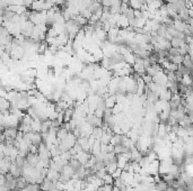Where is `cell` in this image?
<instances>
[{"label":"cell","instance_id":"obj_4","mask_svg":"<svg viewBox=\"0 0 193 191\" xmlns=\"http://www.w3.org/2000/svg\"><path fill=\"white\" fill-rule=\"evenodd\" d=\"M102 8V6H101V3H98V2H96V1H93L91 2V5L89 6V8H88V10H89L91 13H95L97 10H100Z\"/></svg>","mask_w":193,"mask_h":191},{"label":"cell","instance_id":"obj_11","mask_svg":"<svg viewBox=\"0 0 193 191\" xmlns=\"http://www.w3.org/2000/svg\"><path fill=\"white\" fill-rule=\"evenodd\" d=\"M129 1L130 0H121V2H123V3H129Z\"/></svg>","mask_w":193,"mask_h":191},{"label":"cell","instance_id":"obj_8","mask_svg":"<svg viewBox=\"0 0 193 191\" xmlns=\"http://www.w3.org/2000/svg\"><path fill=\"white\" fill-rule=\"evenodd\" d=\"M128 9H129V3L121 2V5H120V13H124Z\"/></svg>","mask_w":193,"mask_h":191},{"label":"cell","instance_id":"obj_10","mask_svg":"<svg viewBox=\"0 0 193 191\" xmlns=\"http://www.w3.org/2000/svg\"><path fill=\"white\" fill-rule=\"evenodd\" d=\"M134 18H137V19L142 18V11L140 9H134Z\"/></svg>","mask_w":193,"mask_h":191},{"label":"cell","instance_id":"obj_2","mask_svg":"<svg viewBox=\"0 0 193 191\" xmlns=\"http://www.w3.org/2000/svg\"><path fill=\"white\" fill-rule=\"evenodd\" d=\"M182 64H183L184 66H186V67H189V69H191V70H192V67H193L192 57H191L189 54L183 55V61H182Z\"/></svg>","mask_w":193,"mask_h":191},{"label":"cell","instance_id":"obj_6","mask_svg":"<svg viewBox=\"0 0 193 191\" xmlns=\"http://www.w3.org/2000/svg\"><path fill=\"white\" fill-rule=\"evenodd\" d=\"M127 19H132V18H134V9H132L131 7H129V9L125 11L124 13H122Z\"/></svg>","mask_w":193,"mask_h":191},{"label":"cell","instance_id":"obj_9","mask_svg":"<svg viewBox=\"0 0 193 191\" xmlns=\"http://www.w3.org/2000/svg\"><path fill=\"white\" fill-rule=\"evenodd\" d=\"M111 5H112V0H102V2H101V6H102V7H107V8H110Z\"/></svg>","mask_w":193,"mask_h":191},{"label":"cell","instance_id":"obj_7","mask_svg":"<svg viewBox=\"0 0 193 191\" xmlns=\"http://www.w3.org/2000/svg\"><path fill=\"white\" fill-rule=\"evenodd\" d=\"M167 53H168V56L173 57V56H175V55H179V49L170 47V49H168L167 50Z\"/></svg>","mask_w":193,"mask_h":191},{"label":"cell","instance_id":"obj_1","mask_svg":"<svg viewBox=\"0 0 193 191\" xmlns=\"http://www.w3.org/2000/svg\"><path fill=\"white\" fill-rule=\"evenodd\" d=\"M173 27L177 30V32H181V33H183L189 26L186 25L185 23H183V22H181V20H174L173 22Z\"/></svg>","mask_w":193,"mask_h":191},{"label":"cell","instance_id":"obj_5","mask_svg":"<svg viewBox=\"0 0 193 191\" xmlns=\"http://www.w3.org/2000/svg\"><path fill=\"white\" fill-rule=\"evenodd\" d=\"M182 61H183V56L182 55H175V56H173V57H170V62L174 64H176V65H180L182 64Z\"/></svg>","mask_w":193,"mask_h":191},{"label":"cell","instance_id":"obj_3","mask_svg":"<svg viewBox=\"0 0 193 191\" xmlns=\"http://www.w3.org/2000/svg\"><path fill=\"white\" fill-rule=\"evenodd\" d=\"M183 39H181V38H177V37H172L170 38V40H169V43H170V46L172 47H175V49H179L181 45L183 44Z\"/></svg>","mask_w":193,"mask_h":191}]
</instances>
